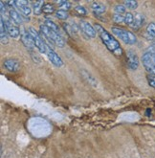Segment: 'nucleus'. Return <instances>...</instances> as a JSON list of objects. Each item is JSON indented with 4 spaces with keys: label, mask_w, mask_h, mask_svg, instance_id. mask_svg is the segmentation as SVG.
<instances>
[{
    "label": "nucleus",
    "mask_w": 155,
    "mask_h": 158,
    "mask_svg": "<svg viewBox=\"0 0 155 158\" xmlns=\"http://www.w3.org/2000/svg\"><path fill=\"white\" fill-rule=\"evenodd\" d=\"M94 27L97 31V34L100 36V39H101L103 43L105 45V47L111 53H113L114 55L122 56L123 55V49L121 47L119 41H118L107 30H105L102 25L95 24Z\"/></svg>",
    "instance_id": "f257e3e1"
},
{
    "label": "nucleus",
    "mask_w": 155,
    "mask_h": 158,
    "mask_svg": "<svg viewBox=\"0 0 155 158\" xmlns=\"http://www.w3.org/2000/svg\"><path fill=\"white\" fill-rule=\"evenodd\" d=\"M39 30H40V35H42V38H45L50 43L58 46V47H60V48L64 47L65 41L63 40L62 36L60 35V34L54 32L45 24H41L39 26Z\"/></svg>",
    "instance_id": "f03ea898"
},
{
    "label": "nucleus",
    "mask_w": 155,
    "mask_h": 158,
    "mask_svg": "<svg viewBox=\"0 0 155 158\" xmlns=\"http://www.w3.org/2000/svg\"><path fill=\"white\" fill-rule=\"evenodd\" d=\"M111 30L115 36H117L118 39H120L124 43L127 45H133L137 42V39H136L135 35L128 30L123 29V28L120 27H112Z\"/></svg>",
    "instance_id": "7ed1b4c3"
},
{
    "label": "nucleus",
    "mask_w": 155,
    "mask_h": 158,
    "mask_svg": "<svg viewBox=\"0 0 155 158\" xmlns=\"http://www.w3.org/2000/svg\"><path fill=\"white\" fill-rule=\"evenodd\" d=\"M141 60L145 69L149 73V75L155 76V54L149 51L145 52L142 56Z\"/></svg>",
    "instance_id": "20e7f679"
},
{
    "label": "nucleus",
    "mask_w": 155,
    "mask_h": 158,
    "mask_svg": "<svg viewBox=\"0 0 155 158\" xmlns=\"http://www.w3.org/2000/svg\"><path fill=\"white\" fill-rule=\"evenodd\" d=\"M28 31H29L30 35H32V38H33V40H34L35 48L38 49L40 53H42V54H46L47 44L45 43V41L43 40L42 35H41L38 31H35L33 27H30L29 29H28Z\"/></svg>",
    "instance_id": "39448f33"
},
{
    "label": "nucleus",
    "mask_w": 155,
    "mask_h": 158,
    "mask_svg": "<svg viewBox=\"0 0 155 158\" xmlns=\"http://www.w3.org/2000/svg\"><path fill=\"white\" fill-rule=\"evenodd\" d=\"M4 22H5V26H6V29H7L8 35L10 36V38H13V39L19 38V36L21 35V32L19 30V28H18V26L15 25L14 23H13L9 17L4 18Z\"/></svg>",
    "instance_id": "423d86ee"
},
{
    "label": "nucleus",
    "mask_w": 155,
    "mask_h": 158,
    "mask_svg": "<svg viewBox=\"0 0 155 158\" xmlns=\"http://www.w3.org/2000/svg\"><path fill=\"white\" fill-rule=\"evenodd\" d=\"M80 30L84 33V35L89 39H95L97 35V31L95 27L91 25L89 22L81 20L80 21Z\"/></svg>",
    "instance_id": "0eeeda50"
},
{
    "label": "nucleus",
    "mask_w": 155,
    "mask_h": 158,
    "mask_svg": "<svg viewBox=\"0 0 155 158\" xmlns=\"http://www.w3.org/2000/svg\"><path fill=\"white\" fill-rule=\"evenodd\" d=\"M47 56V58L49 59V60L54 64L56 67H61L63 65V60L62 59L59 57V56L54 51L53 48H51L50 46L47 44V49H46V54H45Z\"/></svg>",
    "instance_id": "6e6552de"
},
{
    "label": "nucleus",
    "mask_w": 155,
    "mask_h": 158,
    "mask_svg": "<svg viewBox=\"0 0 155 158\" xmlns=\"http://www.w3.org/2000/svg\"><path fill=\"white\" fill-rule=\"evenodd\" d=\"M126 62H127V66H128L130 70H137L140 63L138 56L131 50L127 51L126 53Z\"/></svg>",
    "instance_id": "1a4fd4ad"
},
{
    "label": "nucleus",
    "mask_w": 155,
    "mask_h": 158,
    "mask_svg": "<svg viewBox=\"0 0 155 158\" xmlns=\"http://www.w3.org/2000/svg\"><path fill=\"white\" fill-rule=\"evenodd\" d=\"M4 67L6 70H8L9 72H12V73H15L17 71L20 70V63L18 60H14V59H9L6 60L4 61Z\"/></svg>",
    "instance_id": "9d476101"
},
{
    "label": "nucleus",
    "mask_w": 155,
    "mask_h": 158,
    "mask_svg": "<svg viewBox=\"0 0 155 158\" xmlns=\"http://www.w3.org/2000/svg\"><path fill=\"white\" fill-rule=\"evenodd\" d=\"M20 40L22 41V43L25 45V47H27L28 49H33L35 48V42L34 40L32 38V35H30L29 31H22L21 32V35H20Z\"/></svg>",
    "instance_id": "9b49d317"
},
{
    "label": "nucleus",
    "mask_w": 155,
    "mask_h": 158,
    "mask_svg": "<svg viewBox=\"0 0 155 158\" xmlns=\"http://www.w3.org/2000/svg\"><path fill=\"white\" fill-rule=\"evenodd\" d=\"M14 5L17 7V9L19 10V12L22 14V15L28 17L31 15L32 9L29 6V3L27 1H14Z\"/></svg>",
    "instance_id": "f8f14e48"
},
{
    "label": "nucleus",
    "mask_w": 155,
    "mask_h": 158,
    "mask_svg": "<svg viewBox=\"0 0 155 158\" xmlns=\"http://www.w3.org/2000/svg\"><path fill=\"white\" fill-rule=\"evenodd\" d=\"M9 18H10L13 23H14L17 26L22 23V16L13 7H11L10 9H9Z\"/></svg>",
    "instance_id": "ddd939ff"
},
{
    "label": "nucleus",
    "mask_w": 155,
    "mask_h": 158,
    "mask_svg": "<svg viewBox=\"0 0 155 158\" xmlns=\"http://www.w3.org/2000/svg\"><path fill=\"white\" fill-rule=\"evenodd\" d=\"M8 33H7V29L5 26V22H4V18L1 16L0 17V40H1V43L3 45L8 43Z\"/></svg>",
    "instance_id": "4468645a"
},
{
    "label": "nucleus",
    "mask_w": 155,
    "mask_h": 158,
    "mask_svg": "<svg viewBox=\"0 0 155 158\" xmlns=\"http://www.w3.org/2000/svg\"><path fill=\"white\" fill-rule=\"evenodd\" d=\"M145 18L143 15L141 14H136L134 15V21L132 23V25L130 26L132 29H140V28L144 25L145 23Z\"/></svg>",
    "instance_id": "2eb2a0df"
},
{
    "label": "nucleus",
    "mask_w": 155,
    "mask_h": 158,
    "mask_svg": "<svg viewBox=\"0 0 155 158\" xmlns=\"http://www.w3.org/2000/svg\"><path fill=\"white\" fill-rule=\"evenodd\" d=\"M91 9H92V12L96 15H101L106 11V7L101 2H93L92 5H91Z\"/></svg>",
    "instance_id": "dca6fc26"
},
{
    "label": "nucleus",
    "mask_w": 155,
    "mask_h": 158,
    "mask_svg": "<svg viewBox=\"0 0 155 158\" xmlns=\"http://www.w3.org/2000/svg\"><path fill=\"white\" fill-rule=\"evenodd\" d=\"M81 76H83L85 80H86V81L88 82V83H90L91 85L92 86H94V87H96V86H98V81L95 79V77L94 76H92L91 74L88 72V71H86V70H81Z\"/></svg>",
    "instance_id": "f3484780"
},
{
    "label": "nucleus",
    "mask_w": 155,
    "mask_h": 158,
    "mask_svg": "<svg viewBox=\"0 0 155 158\" xmlns=\"http://www.w3.org/2000/svg\"><path fill=\"white\" fill-rule=\"evenodd\" d=\"M44 2L43 1H35L33 2V13L35 15H40L42 14Z\"/></svg>",
    "instance_id": "a211bd4d"
},
{
    "label": "nucleus",
    "mask_w": 155,
    "mask_h": 158,
    "mask_svg": "<svg viewBox=\"0 0 155 158\" xmlns=\"http://www.w3.org/2000/svg\"><path fill=\"white\" fill-rule=\"evenodd\" d=\"M147 35L151 38L152 40H155V23L154 22H150L148 26H147Z\"/></svg>",
    "instance_id": "6ab92c4d"
},
{
    "label": "nucleus",
    "mask_w": 155,
    "mask_h": 158,
    "mask_svg": "<svg viewBox=\"0 0 155 158\" xmlns=\"http://www.w3.org/2000/svg\"><path fill=\"white\" fill-rule=\"evenodd\" d=\"M55 15H56L57 18H59V19L60 20H65L68 18V12L67 11H64V10H61V9H59V10H57L56 13H55Z\"/></svg>",
    "instance_id": "aec40b11"
},
{
    "label": "nucleus",
    "mask_w": 155,
    "mask_h": 158,
    "mask_svg": "<svg viewBox=\"0 0 155 158\" xmlns=\"http://www.w3.org/2000/svg\"><path fill=\"white\" fill-rule=\"evenodd\" d=\"M44 24L46 25L48 28H50L51 30H53L54 32H56V33L59 34V25H57L54 21L49 20V19H46V20L44 21Z\"/></svg>",
    "instance_id": "412c9836"
},
{
    "label": "nucleus",
    "mask_w": 155,
    "mask_h": 158,
    "mask_svg": "<svg viewBox=\"0 0 155 158\" xmlns=\"http://www.w3.org/2000/svg\"><path fill=\"white\" fill-rule=\"evenodd\" d=\"M42 13L45 14V15H52L53 13H56V10H55V7L51 4H44L43 6V10H42Z\"/></svg>",
    "instance_id": "4be33fe9"
},
{
    "label": "nucleus",
    "mask_w": 155,
    "mask_h": 158,
    "mask_svg": "<svg viewBox=\"0 0 155 158\" xmlns=\"http://www.w3.org/2000/svg\"><path fill=\"white\" fill-rule=\"evenodd\" d=\"M133 21H134V15H132L129 12H127L126 14H124V24L131 26Z\"/></svg>",
    "instance_id": "5701e85b"
},
{
    "label": "nucleus",
    "mask_w": 155,
    "mask_h": 158,
    "mask_svg": "<svg viewBox=\"0 0 155 158\" xmlns=\"http://www.w3.org/2000/svg\"><path fill=\"white\" fill-rule=\"evenodd\" d=\"M114 12L115 14H119V15H124L126 14V8L124 4H119V5H116L114 8Z\"/></svg>",
    "instance_id": "b1692460"
},
{
    "label": "nucleus",
    "mask_w": 155,
    "mask_h": 158,
    "mask_svg": "<svg viewBox=\"0 0 155 158\" xmlns=\"http://www.w3.org/2000/svg\"><path fill=\"white\" fill-rule=\"evenodd\" d=\"M123 4L125 6V8H128V9H130V10H135V9L138 7V2L137 1H133V0L124 1Z\"/></svg>",
    "instance_id": "393cba45"
},
{
    "label": "nucleus",
    "mask_w": 155,
    "mask_h": 158,
    "mask_svg": "<svg viewBox=\"0 0 155 158\" xmlns=\"http://www.w3.org/2000/svg\"><path fill=\"white\" fill-rule=\"evenodd\" d=\"M57 3L59 5L61 10H64V11H69L72 7L71 3L69 1H58Z\"/></svg>",
    "instance_id": "a878e982"
},
{
    "label": "nucleus",
    "mask_w": 155,
    "mask_h": 158,
    "mask_svg": "<svg viewBox=\"0 0 155 158\" xmlns=\"http://www.w3.org/2000/svg\"><path fill=\"white\" fill-rule=\"evenodd\" d=\"M75 12L80 15H87L86 9L84 7H83V6H76L75 7Z\"/></svg>",
    "instance_id": "bb28decb"
},
{
    "label": "nucleus",
    "mask_w": 155,
    "mask_h": 158,
    "mask_svg": "<svg viewBox=\"0 0 155 158\" xmlns=\"http://www.w3.org/2000/svg\"><path fill=\"white\" fill-rule=\"evenodd\" d=\"M113 20L116 23H124V15L114 14V15H113Z\"/></svg>",
    "instance_id": "cd10ccee"
},
{
    "label": "nucleus",
    "mask_w": 155,
    "mask_h": 158,
    "mask_svg": "<svg viewBox=\"0 0 155 158\" xmlns=\"http://www.w3.org/2000/svg\"><path fill=\"white\" fill-rule=\"evenodd\" d=\"M147 80H148V82L149 86H151L152 88L155 89V76H152V75H149L147 77Z\"/></svg>",
    "instance_id": "c85d7f7f"
},
{
    "label": "nucleus",
    "mask_w": 155,
    "mask_h": 158,
    "mask_svg": "<svg viewBox=\"0 0 155 158\" xmlns=\"http://www.w3.org/2000/svg\"><path fill=\"white\" fill-rule=\"evenodd\" d=\"M0 5H1V16H4V15H6V7L4 6L3 1L0 2Z\"/></svg>",
    "instance_id": "c756f323"
},
{
    "label": "nucleus",
    "mask_w": 155,
    "mask_h": 158,
    "mask_svg": "<svg viewBox=\"0 0 155 158\" xmlns=\"http://www.w3.org/2000/svg\"><path fill=\"white\" fill-rule=\"evenodd\" d=\"M154 45H155V43H154Z\"/></svg>",
    "instance_id": "7c9ffc66"
}]
</instances>
